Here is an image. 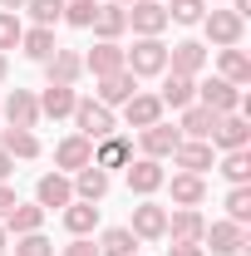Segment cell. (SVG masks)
Wrapping results in <instances>:
<instances>
[{
    "label": "cell",
    "instance_id": "1",
    "mask_svg": "<svg viewBox=\"0 0 251 256\" xmlns=\"http://www.w3.org/2000/svg\"><path fill=\"white\" fill-rule=\"evenodd\" d=\"M124 69L133 79H153L168 69V44L162 34H133V50H124Z\"/></svg>",
    "mask_w": 251,
    "mask_h": 256
},
{
    "label": "cell",
    "instance_id": "2",
    "mask_svg": "<svg viewBox=\"0 0 251 256\" xmlns=\"http://www.w3.org/2000/svg\"><path fill=\"white\" fill-rule=\"evenodd\" d=\"M69 118H74V133H84L89 143L108 138V133H118V118H114V108H104L98 98H79Z\"/></svg>",
    "mask_w": 251,
    "mask_h": 256
},
{
    "label": "cell",
    "instance_id": "3",
    "mask_svg": "<svg viewBox=\"0 0 251 256\" xmlns=\"http://www.w3.org/2000/svg\"><path fill=\"white\" fill-rule=\"evenodd\" d=\"M202 30H207V40L217 44V50H232V44H242V34H246V20L226 5V10H207L202 15Z\"/></svg>",
    "mask_w": 251,
    "mask_h": 256
},
{
    "label": "cell",
    "instance_id": "4",
    "mask_svg": "<svg viewBox=\"0 0 251 256\" xmlns=\"http://www.w3.org/2000/svg\"><path fill=\"white\" fill-rule=\"evenodd\" d=\"M0 118L10 128H40V98H34V89H15V94L0 98Z\"/></svg>",
    "mask_w": 251,
    "mask_h": 256
},
{
    "label": "cell",
    "instance_id": "5",
    "mask_svg": "<svg viewBox=\"0 0 251 256\" xmlns=\"http://www.w3.org/2000/svg\"><path fill=\"white\" fill-rule=\"evenodd\" d=\"M128 232H133L138 242H162V232H168V207H158L153 197H143V202L133 207V217H128Z\"/></svg>",
    "mask_w": 251,
    "mask_h": 256
},
{
    "label": "cell",
    "instance_id": "6",
    "mask_svg": "<svg viewBox=\"0 0 251 256\" xmlns=\"http://www.w3.org/2000/svg\"><path fill=\"white\" fill-rule=\"evenodd\" d=\"M197 104L212 108V114H242V89L226 84L222 74H212L207 84H197Z\"/></svg>",
    "mask_w": 251,
    "mask_h": 256
},
{
    "label": "cell",
    "instance_id": "7",
    "mask_svg": "<svg viewBox=\"0 0 251 256\" xmlns=\"http://www.w3.org/2000/svg\"><path fill=\"white\" fill-rule=\"evenodd\" d=\"M94 162V143L84 138V133H69V138H60L54 143V172H79V168H89Z\"/></svg>",
    "mask_w": 251,
    "mask_h": 256
},
{
    "label": "cell",
    "instance_id": "8",
    "mask_svg": "<svg viewBox=\"0 0 251 256\" xmlns=\"http://www.w3.org/2000/svg\"><path fill=\"white\" fill-rule=\"evenodd\" d=\"M124 172H128V192H133V197H153V192H162V182H168V172H162L158 158H133Z\"/></svg>",
    "mask_w": 251,
    "mask_h": 256
},
{
    "label": "cell",
    "instance_id": "9",
    "mask_svg": "<svg viewBox=\"0 0 251 256\" xmlns=\"http://www.w3.org/2000/svg\"><path fill=\"white\" fill-rule=\"evenodd\" d=\"M124 15H128V30L133 34H162L168 30L162 0H133V5H124Z\"/></svg>",
    "mask_w": 251,
    "mask_h": 256
},
{
    "label": "cell",
    "instance_id": "10",
    "mask_svg": "<svg viewBox=\"0 0 251 256\" xmlns=\"http://www.w3.org/2000/svg\"><path fill=\"white\" fill-rule=\"evenodd\" d=\"M207 60H212V54H207L202 40H178V44L168 50V69H172V74H188V79H197V74L207 69Z\"/></svg>",
    "mask_w": 251,
    "mask_h": 256
},
{
    "label": "cell",
    "instance_id": "11",
    "mask_svg": "<svg viewBox=\"0 0 251 256\" xmlns=\"http://www.w3.org/2000/svg\"><path fill=\"white\" fill-rule=\"evenodd\" d=\"M178 143H182V133H178V128L172 124H162V118H158L153 128H138V148H143V158H172V148H178Z\"/></svg>",
    "mask_w": 251,
    "mask_h": 256
},
{
    "label": "cell",
    "instance_id": "12",
    "mask_svg": "<svg viewBox=\"0 0 251 256\" xmlns=\"http://www.w3.org/2000/svg\"><path fill=\"white\" fill-rule=\"evenodd\" d=\"M44 79H50V84H69V89H74V84L84 79V54L60 44V50L44 60Z\"/></svg>",
    "mask_w": 251,
    "mask_h": 256
},
{
    "label": "cell",
    "instance_id": "13",
    "mask_svg": "<svg viewBox=\"0 0 251 256\" xmlns=\"http://www.w3.org/2000/svg\"><path fill=\"white\" fill-rule=\"evenodd\" d=\"M207 143H212V148H222V153H232V148H246V143H251V124H246V114H222Z\"/></svg>",
    "mask_w": 251,
    "mask_h": 256
},
{
    "label": "cell",
    "instance_id": "14",
    "mask_svg": "<svg viewBox=\"0 0 251 256\" xmlns=\"http://www.w3.org/2000/svg\"><path fill=\"white\" fill-rule=\"evenodd\" d=\"M98 89H94V98L104 104V108H124L128 98L138 94V79L128 74V69H118V74H104V79H94Z\"/></svg>",
    "mask_w": 251,
    "mask_h": 256
},
{
    "label": "cell",
    "instance_id": "15",
    "mask_svg": "<svg viewBox=\"0 0 251 256\" xmlns=\"http://www.w3.org/2000/svg\"><path fill=\"white\" fill-rule=\"evenodd\" d=\"M34 202H40L44 212L69 207V202H74V182H69V172H44V178L34 182Z\"/></svg>",
    "mask_w": 251,
    "mask_h": 256
},
{
    "label": "cell",
    "instance_id": "16",
    "mask_svg": "<svg viewBox=\"0 0 251 256\" xmlns=\"http://www.w3.org/2000/svg\"><path fill=\"white\" fill-rule=\"evenodd\" d=\"M202 246H212V256H236L242 246H246V226H236V222H212L207 232H202Z\"/></svg>",
    "mask_w": 251,
    "mask_h": 256
},
{
    "label": "cell",
    "instance_id": "17",
    "mask_svg": "<svg viewBox=\"0 0 251 256\" xmlns=\"http://www.w3.org/2000/svg\"><path fill=\"white\" fill-rule=\"evenodd\" d=\"M118 69H124V44H118V40H98L94 50L84 54V74H94V79L118 74Z\"/></svg>",
    "mask_w": 251,
    "mask_h": 256
},
{
    "label": "cell",
    "instance_id": "18",
    "mask_svg": "<svg viewBox=\"0 0 251 256\" xmlns=\"http://www.w3.org/2000/svg\"><path fill=\"white\" fill-rule=\"evenodd\" d=\"M202 232H207V217L197 212V207H178V212H168V242H202Z\"/></svg>",
    "mask_w": 251,
    "mask_h": 256
},
{
    "label": "cell",
    "instance_id": "19",
    "mask_svg": "<svg viewBox=\"0 0 251 256\" xmlns=\"http://www.w3.org/2000/svg\"><path fill=\"white\" fill-rule=\"evenodd\" d=\"M128 162H133V143H128L124 133H108V138L94 143V168L114 172V168H128Z\"/></svg>",
    "mask_w": 251,
    "mask_h": 256
},
{
    "label": "cell",
    "instance_id": "20",
    "mask_svg": "<svg viewBox=\"0 0 251 256\" xmlns=\"http://www.w3.org/2000/svg\"><path fill=\"white\" fill-rule=\"evenodd\" d=\"M162 114H168V108H162V98H158V94H143V89L124 104V124H128V128H153Z\"/></svg>",
    "mask_w": 251,
    "mask_h": 256
},
{
    "label": "cell",
    "instance_id": "21",
    "mask_svg": "<svg viewBox=\"0 0 251 256\" xmlns=\"http://www.w3.org/2000/svg\"><path fill=\"white\" fill-rule=\"evenodd\" d=\"M158 98H162V108H188V104H197V79L162 69V89H158Z\"/></svg>",
    "mask_w": 251,
    "mask_h": 256
},
{
    "label": "cell",
    "instance_id": "22",
    "mask_svg": "<svg viewBox=\"0 0 251 256\" xmlns=\"http://www.w3.org/2000/svg\"><path fill=\"white\" fill-rule=\"evenodd\" d=\"M69 182H74V197H79V202H104L108 188H114V178H108L104 168H94V162H89V168H79Z\"/></svg>",
    "mask_w": 251,
    "mask_h": 256
},
{
    "label": "cell",
    "instance_id": "23",
    "mask_svg": "<svg viewBox=\"0 0 251 256\" xmlns=\"http://www.w3.org/2000/svg\"><path fill=\"white\" fill-rule=\"evenodd\" d=\"M172 162H178L182 172H197V178H202V172L212 168V143H207V138H182V143L172 148Z\"/></svg>",
    "mask_w": 251,
    "mask_h": 256
},
{
    "label": "cell",
    "instance_id": "24",
    "mask_svg": "<svg viewBox=\"0 0 251 256\" xmlns=\"http://www.w3.org/2000/svg\"><path fill=\"white\" fill-rule=\"evenodd\" d=\"M60 222L69 236H94V226H98V202H69V207H60Z\"/></svg>",
    "mask_w": 251,
    "mask_h": 256
},
{
    "label": "cell",
    "instance_id": "25",
    "mask_svg": "<svg viewBox=\"0 0 251 256\" xmlns=\"http://www.w3.org/2000/svg\"><path fill=\"white\" fill-rule=\"evenodd\" d=\"M172 192V207H202L207 202V182L197 172H172V182H162Z\"/></svg>",
    "mask_w": 251,
    "mask_h": 256
},
{
    "label": "cell",
    "instance_id": "26",
    "mask_svg": "<svg viewBox=\"0 0 251 256\" xmlns=\"http://www.w3.org/2000/svg\"><path fill=\"white\" fill-rule=\"evenodd\" d=\"M34 98H40V118H69L74 104H79V94L69 84H44V94H34Z\"/></svg>",
    "mask_w": 251,
    "mask_h": 256
},
{
    "label": "cell",
    "instance_id": "27",
    "mask_svg": "<svg viewBox=\"0 0 251 256\" xmlns=\"http://www.w3.org/2000/svg\"><path fill=\"white\" fill-rule=\"evenodd\" d=\"M217 74L226 84H236V89H246L251 84V60L242 44H232V50H217Z\"/></svg>",
    "mask_w": 251,
    "mask_h": 256
},
{
    "label": "cell",
    "instance_id": "28",
    "mask_svg": "<svg viewBox=\"0 0 251 256\" xmlns=\"http://www.w3.org/2000/svg\"><path fill=\"white\" fill-rule=\"evenodd\" d=\"M89 30H94V40H124V34H128V15H124V5H114V0H104Z\"/></svg>",
    "mask_w": 251,
    "mask_h": 256
},
{
    "label": "cell",
    "instance_id": "29",
    "mask_svg": "<svg viewBox=\"0 0 251 256\" xmlns=\"http://www.w3.org/2000/svg\"><path fill=\"white\" fill-rule=\"evenodd\" d=\"M182 118H178V133L182 138H212V128H217L222 114H212V108H202V104H188V108H178Z\"/></svg>",
    "mask_w": 251,
    "mask_h": 256
},
{
    "label": "cell",
    "instance_id": "30",
    "mask_svg": "<svg viewBox=\"0 0 251 256\" xmlns=\"http://www.w3.org/2000/svg\"><path fill=\"white\" fill-rule=\"evenodd\" d=\"M0 148H5L10 158H20V162H34L40 153H44L30 128H0Z\"/></svg>",
    "mask_w": 251,
    "mask_h": 256
},
{
    "label": "cell",
    "instance_id": "31",
    "mask_svg": "<svg viewBox=\"0 0 251 256\" xmlns=\"http://www.w3.org/2000/svg\"><path fill=\"white\" fill-rule=\"evenodd\" d=\"M44 217H50V212H44L40 202H15V212L5 217V232H10V236H25V232H44Z\"/></svg>",
    "mask_w": 251,
    "mask_h": 256
},
{
    "label": "cell",
    "instance_id": "32",
    "mask_svg": "<svg viewBox=\"0 0 251 256\" xmlns=\"http://www.w3.org/2000/svg\"><path fill=\"white\" fill-rule=\"evenodd\" d=\"M54 50H60V44H54V30H44V25H30V30L20 34V54L34 60V64H44Z\"/></svg>",
    "mask_w": 251,
    "mask_h": 256
},
{
    "label": "cell",
    "instance_id": "33",
    "mask_svg": "<svg viewBox=\"0 0 251 256\" xmlns=\"http://www.w3.org/2000/svg\"><path fill=\"white\" fill-rule=\"evenodd\" d=\"M94 246H98V256H133L138 246H143V242H138L128 226H108V232H98V242H94Z\"/></svg>",
    "mask_w": 251,
    "mask_h": 256
},
{
    "label": "cell",
    "instance_id": "34",
    "mask_svg": "<svg viewBox=\"0 0 251 256\" xmlns=\"http://www.w3.org/2000/svg\"><path fill=\"white\" fill-rule=\"evenodd\" d=\"M222 178H226L232 188H246V182H251V153H246V148L222 153Z\"/></svg>",
    "mask_w": 251,
    "mask_h": 256
},
{
    "label": "cell",
    "instance_id": "35",
    "mask_svg": "<svg viewBox=\"0 0 251 256\" xmlns=\"http://www.w3.org/2000/svg\"><path fill=\"white\" fill-rule=\"evenodd\" d=\"M162 10H168V25H202L207 0H162Z\"/></svg>",
    "mask_w": 251,
    "mask_h": 256
},
{
    "label": "cell",
    "instance_id": "36",
    "mask_svg": "<svg viewBox=\"0 0 251 256\" xmlns=\"http://www.w3.org/2000/svg\"><path fill=\"white\" fill-rule=\"evenodd\" d=\"M25 10H30L34 25H44V30H54L64 20V0H25Z\"/></svg>",
    "mask_w": 251,
    "mask_h": 256
},
{
    "label": "cell",
    "instance_id": "37",
    "mask_svg": "<svg viewBox=\"0 0 251 256\" xmlns=\"http://www.w3.org/2000/svg\"><path fill=\"white\" fill-rule=\"evenodd\" d=\"M98 15V0H64V25H74V30H89Z\"/></svg>",
    "mask_w": 251,
    "mask_h": 256
},
{
    "label": "cell",
    "instance_id": "38",
    "mask_svg": "<svg viewBox=\"0 0 251 256\" xmlns=\"http://www.w3.org/2000/svg\"><path fill=\"white\" fill-rule=\"evenodd\" d=\"M226 222H236V226L251 222V182H246V188H232V192H226Z\"/></svg>",
    "mask_w": 251,
    "mask_h": 256
},
{
    "label": "cell",
    "instance_id": "39",
    "mask_svg": "<svg viewBox=\"0 0 251 256\" xmlns=\"http://www.w3.org/2000/svg\"><path fill=\"white\" fill-rule=\"evenodd\" d=\"M20 34H25V25H20V15H15V10H0V54L20 50Z\"/></svg>",
    "mask_w": 251,
    "mask_h": 256
},
{
    "label": "cell",
    "instance_id": "40",
    "mask_svg": "<svg viewBox=\"0 0 251 256\" xmlns=\"http://www.w3.org/2000/svg\"><path fill=\"white\" fill-rule=\"evenodd\" d=\"M15 256H54V242L44 232H25V236H15Z\"/></svg>",
    "mask_w": 251,
    "mask_h": 256
},
{
    "label": "cell",
    "instance_id": "41",
    "mask_svg": "<svg viewBox=\"0 0 251 256\" xmlns=\"http://www.w3.org/2000/svg\"><path fill=\"white\" fill-rule=\"evenodd\" d=\"M60 256H98V246H94V236H69V246Z\"/></svg>",
    "mask_w": 251,
    "mask_h": 256
},
{
    "label": "cell",
    "instance_id": "42",
    "mask_svg": "<svg viewBox=\"0 0 251 256\" xmlns=\"http://www.w3.org/2000/svg\"><path fill=\"white\" fill-rule=\"evenodd\" d=\"M168 256H207V246H202V242H172Z\"/></svg>",
    "mask_w": 251,
    "mask_h": 256
},
{
    "label": "cell",
    "instance_id": "43",
    "mask_svg": "<svg viewBox=\"0 0 251 256\" xmlns=\"http://www.w3.org/2000/svg\"><path fill=\"white\" fill-rule=\"evenodd\" d=\"M15 202H20V197H15V188H10V182H0V222L15 212Z\"/></svg>",
    "mask_w": 251,
    "mask_h": 256
},
{
    "label": "cell",
    "instance_id": "44",
    "mask_svg": "<svg viewBox=\"0 0 251 256\" xmlns=\"http://www.w3.org/2000/svg\"><path fill=\"white\" fill-rule=\"evenodd\" d=\"M10 172H15V158H10V153L0 148V182H10Z\"/></svg>",
    "mask_w": 251,
    "mask_h": 256
},
{
    "label": "cell",
    "instance_id": "45",
    "mask_svg": "<svg viewBox=\"0 0 251 256\" xmlns=\"http://www.w3.org/2000/svg\"><path fill=\"white\" fill-rule=\"evenodd\" d=\"M0 10H15V15H20V10H25V0H0Z\"/></svg>",
    "mask_w": 251,
    "mask_h": 256
},
{
    "label": "cell",
    "instance_id": "46",
    "mask_svg": "<svg viewBox=\"0 0 251 256\" xmlns=\"http://www.w3.org/2000/svg\"><path fill=\"white\" fill-rule=\"evenodd\" d=\"M5 246H10V232H5V222H0V256H5Z\"/></svg>",
    "mask_w": 251,
    "mask_h": 256
},
{
    "label": "cell",
    "instance_id": "47",
    "mask_svg": "<svg viewBox=\"0 0 251 256\" xmlns=\"http://www.w3.org/2000/svg\"><path fill=\"white\" fill-rule=\"evenodd\" d=\"M5 74H10V54H0V84H5Z\"/></svg>",
    "mask_w": 251,
    "mask_h": 256
},
{
    "label": "cell",
    "instance_id": "48",
    "mask_svg": "<svg viewBox=\"0 0 251 256\" xmlns=\"http://www.w3.org/2000/svg\"><path fill=\"white\" fill-rule=\"evenodd\" d=\"M114 5H133V0H114Z\"/></svg>",
    "mask_w": 251,
    "mask_h": 256
},
{
    "label": "cell",
    "instance_id": "49",
    "mask_svg": "<svg viewBox=\"0 0 251 256\" xmlns=\"http://www.w3.org/2000/svg\"><path fill=\"white\" fill-rule=\"evenodd\" d=\"M133 256H138V252H133Z\"/></svg>",
    "mask_w": 251,
    "mask_h": 256
}]
</instances>
